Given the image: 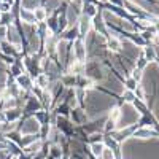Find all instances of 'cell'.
<instances>
[{
  "label": "cell",
  "instance_id": "cell-14",
  "mask_svg": "<svg viewBox=\"0 0 159 159\" xmlns=\"http://www.w3.org/2000/svg\"><path fill=\"white\" fill-rule=\"evenodd\" d=\"M108 46L113 52H118V51H121V42L116 38V37H110L108 38Z\"/></svg>",
  "mask_w": 159,
  "mask_h": 159
},
{
  "label": "cell",
  "instance_id": "cell-23",
  "mask_svg": "<svg viewBox=\"0 0 159 159\" xmlns=\"http://www.w3.org/2000/svg\"><path fill=\"white\" fill-rule=\"evenodd\" d=\"M7 30L8 27H5V25H0V40H3L7 37Z\"/></svg>",
  "mask_w": 159,
  "mask_h": 159
},
{
  "label": "cell",
  "instance_id": "cell-20",
  "mask_svg": "<svg viewBox=\"0 0 159 159\" xmlns=\"http://www.w3.org/2000/svg\"><path fill=\"white\" fill-rule=\"evenodd\" d=\"M83 10H84V15H86V16H89L91 19L96 16V7L92 5V3H86V5L83 7Z\"/></svg>",
  "mask_w": 159,
  "mask_h": 159
},
{
  "label": "cell",
  "instance_id": "cell-6",
  "mask_svg": "<svg viewBox=\"0 0 159 159\" xmlns=\"http://www.w3.org/2000/svg\"><path fill=\"white\" fill-rule=\"evenodd\" d=\"M91 18L89 16H86V15H83L81 18H80V22H78V32H80V35H86L88 32H89V29H91Z\"/></svg>",
  "mask_w": 159,
  "mask_h": 159
},
{
  "label": "cell",
  "instance_id": "cell-22",
  "mask_svg": "<svg viewBox=\"0 0 159 159\" xmlns=\"http://www.w3.org/2000/svg\"><path fill=\"white\" fill-rule=\"evenodd\" d=\"M147 64H148V61L145 59L143 56H140V59H139V64H137V69H140V70H143L145 67H147Z\"/></svg>",
  "mask_w": 159,
  "mask_h": 159
},
{
  "label": "cell",
  "instance_id": "cell-17",
  "mask_svg": "<svg viewBox=\"0 0 159 159\" xmlns=\"http://www.w3.org/2000/svg\"><path fill=\"white\" fill-rule=\"evenodd\" d=\"M91 143H102L103 142V132H92L89 137H86Z\"/></svg>",
  "mask_w": 159,
  "mask_h": 159
},
{
  "label": "cell",
  "instance_id": "cell-1",
  "mask_svg": "<svg viewBox=\"0 0 159 159\" xmlns=\"http://www.w3.org/2000/svg\"><path fill=\"white\" fill-rule=\"evenodd\" d=\"M40 127H42V124H40L34 116H29L18 130H19L21 135H35L40 132Z\"/></svg>",
  "mask_w": 159,
  "mask_h": 159
},
{
  "label": "cell",
  "instance_id": "cell-8",
  "mask_svg": "<svg viewBox=\"0 0 159 159\" xmlns=\"http://www.w3.org/2000/svg\"><path fill=\"white\" fill-rule=\"evenodd\" d=\"M48 156L52 157V159H61L62 157V147L57 143H52L48 150Z\"/></svg>",
  "mask_w": 159,
  "mask_h": 159
},
{
  "label": "cell",
  "instance_id": "cell-21",
  "mask_svg": "<svg viewBox=\"0 0 159 159\" xmlns=\"http://www.w3.org/2000/svg\"><path fill=\"white\" fill-rule=\"evenodd\" d=\"M99 159H116V156H115L113 150H110V148H107V147H105Z\"/></svg>",
  "mask_w": 159,
  "mask_h": 159
},
{
  "label": "cell",
  "instance_id": "cell-18",
  "mask_svg": "<svg viewBox=\"0 0 159 159\" xmlns=\"http://www.w3.org/2000/svg\"><path fill=\"white\" fill-rule=\"evenodd\" d=\"M0 22H2V25L8 27V25L13 22V15H11L10 11H7V13H2V16H0Z\"/></svg>",
  "mask_w": 159,
  "mask_h": 159
},
{
  "label": "cell",
  "instance_id": "cell-4",
  "mask_svg": "<svg viewBox=\"0 0 159 159\" xmlns=\"http://www.w3.org/2000/svg\"><path fill=\"white\" fill-rule=\"evenodd\" d=\"M40 108H42V103H40V100L37 97H29L24 103V111H27V113L38 111Z\"/></svg>",
  "mask_w": 159,
  "mask_h": 159
},
{
  "label": "cell",
  "instance_id": "cell-15",
  "mask_svg": "<svg viewBox=\"0 0 159 159\" xmlns=\"http://www.w3.org/2000/svg\"><path fill=\"white\" fill-rule=\"evenodd\" d=\"M61 83L64 84V86H75L76 84V76L75 75H70V73H67L65 76H62V80H61Z\"/></svg>",
  "mask_w": 159,
  "mask_h": 159
},
{
  "label": "cell",
  "instance_id": "cell-5",
  "mask_svg": "<svg viewBox=\"0 0 159 159\" xmlns=\"http://www.w3.org/2000/svg\"><path fill=\"white\" fill-rule=\"evenodd\" d=\"M16 84H18L19 89H22V91H29V89H32V78H30L29 75L22 73V75H19V76L16 78Z\"/></svg>",
  "mask_w": 159,
  "mask_h": 159
},
{
  "label": "cell",
  "instance_id": "cell-13",
  "mask_svg": "<svg viewBox=\"0 0 159 159\" xmlns=\"http://www.w3.org/2000/svg\"><path fill=\"white\" fill-rule=\"evenodd\" d=\"M34 16H35V22H43L48 16V13H46L45 8H37L34 11Z\"/></svg>",
  "mask_w": 159,
  "mask_h": 159
},
{
  "label": "cell",
  "instance_id": "cell-3",
  "mask_svg": "<svg viewBox=\"0 0 159 159\" xmlns=\"http://www.w3.org/2000/svg\"><path fill=\"white\" fill-rule=\"evenodd\" d=\"M132 137L134 139H154V137H157V132L153 130L151 127H142V129L134 130Z\"/></svg>",
  "mask_w": 159,
  "mask_h": 159
},
{
  "label": "cell",
  "instance_id": "cell-9",
  "mask_svg": "<svg viewBox=\"0 0 159 159\" xmlns=\"http://www.w3.org/2000/svg\"><path fill=\"white\" fill-rule=\"evenodd\" d=\"M21 19L25 24H35V16L32 10H21Z\"/></svg>",
  "mask_w": 159,
  "mask_h": 159
},
{
  "label": "cell",
  "instance_id": "cell-2",
  "mask_svg": "<svg viewBox=\"0 0 159 159\" xmlns=\"http://www.w3.org/2000/svg\"><path fill=\"white\" fill-rule=\"evenodd\" d=\"M73 59L78 62H86V48H84V42L81 38H76L73 43Z\"/></svg>",
  "mask_w": 159,
  "mask_h": 159
},
{
  "label": "cell",
  "instance_id": "cell-12",
  "mask_svg": "<svg viewBox=\"0 0 159 159\" xmlns=\"http://www.w3.org/2000/svg\"><path fill=\"white\" fill-rule=\"evenodd\" d=\"M121 97H123V100H124V103H132L137 97H135V92L134 91H127V89H124L123 92H121Z\"/></svg>",
  "mask_w": 159,
  "mask_h": 159
},
{
  "label": "cell",
  "instance_id": "cell-10",
  "mask_svg": "<svg viewBox=\"0 0 159 159\" xmlns=\"http://www.w3.org/2000/svg\"><path fill=\"white\" fill-rule=\"evenodd\" d=\"M89 148H91V154L99 159L100 154H102V151H103V148H105V145H103V142L102 143H91Z\"/></svg>",
  "mask_w": 159,
  "mask_h": 159
},
{
  "label": "cell",
  "instance_id": "cell-7",
  "mask_svg": "<svg viewBox=\"0 0 159 159\" xmlns=\"http://www.w3.org/2000/svg\"><path fill=\"white\" fill-rule=\"evenodd\" d=\"M142 56L147 59L148 62H154L156 61V57H157V54H156V51H154V46H145L143 48V52H142Z\"/></svg>",
  "mask_w": 159,
  "mask_h": 159
},
{
  "label": "cell",
  "instance_id": "cell-11",
  "mask_svg": "<svg viewBox=\"0 0 159 159\" xmlns=\"http://www.w3.org/2000/svg\"><path fill=\"white\" fill-rule=\"evenodd\" d=\"M29 48H30V54H37V52H38V48H40V38H38V35H37V34H34V35H32Z\"/></svg>",
  "mask_w": 159,
  "mask_h": 159
},
{
  "label": "cell",
  "instance_id": "cell-16",
  "mask_svg": "<svg viewBox=\"0 0 159 159\" xmlns=\"http://www.w3.org/2000/svg\"><path fill=\"white\" fill-rule=\"evenodd\" d=\"M137 86H139V83L135 81L134 78L127 76V78L124 80V89H127V91H135V89H137Z\"/></svg>",
  "mask_w": 159,
  "mask_h": 159
},
{
  "label": "cell",
  "instance_id": "cell-19",
  "mask_svg": "<svg viewBox=\"0 0 159 159\" xmlns=\"http://www.w3.org/2000/svg\"><path fill=\"white\" fill-rule=\"evenodd\" d=\"M119 115H121V108L113 107V108L110 110V113H108V119H110V121H113V123L116 124V121L119 119Z\"/></svg>",
  "mask_w": 159,
  "mask_h": 159
}]
</instances>
